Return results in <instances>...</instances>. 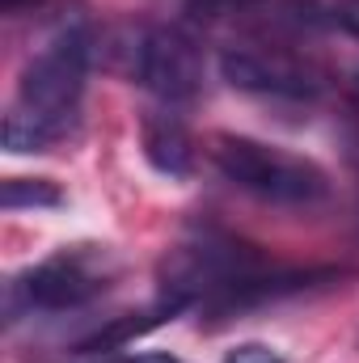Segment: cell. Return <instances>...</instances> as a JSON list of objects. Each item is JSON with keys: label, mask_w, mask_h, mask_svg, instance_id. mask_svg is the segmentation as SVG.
<instances>
[{"label": "cell", "mask_w": 359, "mask_h": 363, "mask_svg": "<svg viewBox=\"0 0 359 363\" xmlns=\"http://www.w3.org/2000/svg\"><path fill=\"white\" fill-rule=\"evenodd\" d=\"M334 21L359 43V0H338L334 4Z\"/></svg>", "instance_id": "obj_10"}, {"label": "cell", "mask_w": 359, "mask_h": 363, "mask_svg": "<svg viewBox=\"0 0 359 363\" xmlns=\"http://www.w3.org/2000/svg\"><path fill=\"white\" fill-rule=\"evenodd\" d=\"M224 363H283V355L270 351L267 342H241L224 355Z\"/></svg>", "instance_id": "obj_9"}, {"label": "cell", "mask_w": 359, "mask_h": 363, "mask_svg": "<svg viewBox=\"0 0 359 363\" xmlns=\"http://www.w3.org/2000/svg\"><path fill=\"white\" fill-rule=\"evenodd\" d=\"M190 17L220 30H241L254 43H283L287 34L321 26L313 0H190Z\"/></svg>", "instance_id": "obj_6"}, {"label": "cell", "mask_w": 359, "mask_h": 363, "mask_svg": "<svg viewBox=\"0 0 359 363\" xmlns=\"http://www.w3.org/2000/svg\"><path fill=\"white\" fill-rule=\"evenodd\" d=\"M93 38L85 26H64L21 72L17 97L4 114V148L17 157L47 152L60 144L85 97V77H89Z\"/></svg>", "instance_id": "obj_1"}, {"label": "cell", "mask_w": 359, "mask_h": 363, "mask_svg": "<svg viewBox=\"0 0 359 363\" xmlns=\"http://www.w3.org/2000/svg\"><path fill=\"white\" fill-rule=\"evenodd\" d=\"M4 211H21V207H60L64 190L51 178H9L0 190Z\"/></svg>", "instance_id": "obj_8"}, {"label": "cell", "mask_w": 359, "mask_h": 363, "mask_svg": "<svg viewBox=\"0 0 359 363\" xmlns=\"http://www.w3.org/2000/svg\"><path fill=\"white\" fill-rule=\"evenodd\" d=\"M131 77L165 106L194 101L203 89V51L178 26H153L131 47Z\"/></svg>", "instance_id": "obj_5"}, {"label": "cell", "mask_w": 359, "mask_h": 363, "mask_svg": "<svg viewBox=\"0 0 359 363\" xmlns=\"http://www.w3.org/2000/svg\"><path fill=\"white\" fill-rule=\"evenodd\" d=\"M114 363H178L170 351H144V355H127V359H114Z\"/></svg>", "instance_id": "obj_11"}, {"label": "cell", "mask_w": 359, "mask_h": 363, "mask_svg": "<svg viewBox=\"0 0 359 363\" xmlns=\"http://www.w3.org/2000/svg\"><path fill=\"white\" fill-rule=\"evenodd\" d=\"M118 271H123V262L110 245H97V241L60 245L55 254H47L30 271L9 279L4 313H9V321H21V317H34V313L85 308L114 287Z\"/></svg>", "instance_id": "obj_2"}, {"label": "cell", "mask_w": 359, "mask_h": 363, "mask_svg": "<svg viewBox=\"0 0 359 363\" xmlns=\"http://www.w3.org/2000/svg\"><path fill=\"white\" fill-rule=\"evenodd\" d=\"M43 0H0V9L9 13V17H17V13H30V9H38Z\"/></svg>", "instance_id": "obj_12"}, {"label": "cell", "mask_w": 359, "mask_h": 363, "mask_svg": "<svg viewBox=\"0 0 359 363\" xmlns=\"http://www.w3.org/2000/svg\"><path fill=\"white\" fill-rule=\"evenodd\" d=\"M144 157L165 178H186L194 169V144H190V131L178 114L153 110L144 118Z\"/></svg>", "instance_id": "obj_7"}, {"label": "cell", "mask_w": 359, "mask_h": 363, "mask_svg": "<svg viewBox=\"0 0 359 363\" xmlns=\"http://www.w3.org/2000/svg\"><path fill=\"white\" fill-rule=\"evenodd\" d=\"M347 97H351V106L359 110V68L351 72V81H347Z\"/></svg>", "instance_id": "obj_13"}, {"label": "cell", "mask_w": 359, "mask_h": 363, "mask_svg": "<svg viewBox=\"0 0 359 363\" xmlns=\"http://www.w3.org/2000/svg\"><path fill=\"white\" fill-rule=\"evenodd\" d=\"M220 77L241 93L270 101H313L326 89V72L296 55L287 43H241L220 55Z\"/></svg>", "instance_id": "obj_4"}, {"label": "cell", "mask_w": 359, "mask_h": 363, "mask_svg": "<svg viewBox=\"0 0 359 363\" xmlns=\"http://www.w3.org/2000/svg\"><path fill=\"white\" fill-rule=\"evenodd\" d=\"M211 161L237 190L275 207H317L330 194V174L317 161L250 135H216Z\"/></svg>", "instance_id": "obj_3"}]
</instances>
